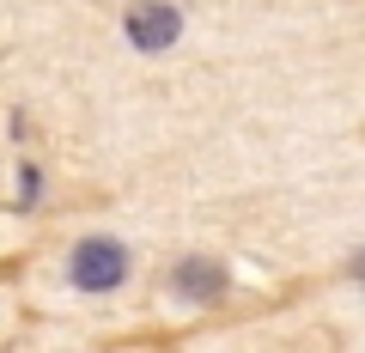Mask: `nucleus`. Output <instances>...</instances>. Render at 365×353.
<instances>
[{"label":"nucleus","instance_id":"obj_1","mask_svg":"<svg viewBox=\"0 0 365 353\" xmlns=\"http://www.w3.org/2000/svg\"><path fill=\"white\" fill-rule=\"evenodd\" d=\"M67 275H73L79 292H116L122 280H128V250H122L116 237H86V244H73Z\"/></svg>","mask_w":365,"mask_h":353},{"label":"nucleus","instance_id":"obj_2","mask_svg":"<svg viewBox=\"0 0 365 353\" xmlns=\"http://www.w3.org/2000/svg\"><path fill=\"white\" fill-rule=\"evenodd\" d=\"M122 31H128V43L140 55H165V49H177V37H182V13L170 0H134L128 13H122Z\"/></svg>","mask_w":365,"mask_h":353},{"label":"nucleus","instance_id":"obj_3","mask_svg":"<svg viewBox=\"0 0 365 353\" xmlns=\"http://www.w3.org/2000/svg\"><path fill=\"white\" fill-rule=\"evenodd\" d=\"M170 292H177L182 305H220L225 292H232V268H225L220 256H182L177 268H170Z\"/></svg>","mask_w":365,"mask_h":353},{"label":"nucleus","instance_id":"obj_4","mask_svg":"<svg viewBox=\"0 0 365 353\" xmlns=\"http://www.w3.org/2000/svg\"><path fill=\"white\" fill-rule=\"evenodd\" d=\"M341 275H347V287H359V292H365V244L347 256V268H341Z\"/></svg>","mask_w":365,"mask_h":353}]
</instances>
